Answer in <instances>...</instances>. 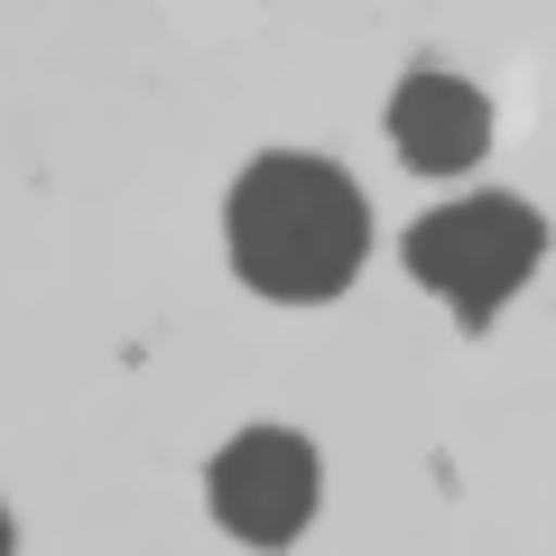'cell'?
Segmentation results:
<instances>
[{"instance_id": "6da1fadb", "label": "cell", "mask_w": 556, "mask_h": 556, "mask_svg": "<svg viewBox=\"0 0 556 556\" xmlns=\"http://www.w3.org/2000/svg\"><path fill=\"white\" fill-rule=\"evenodd\" d=\"M223 232H232V269L278 306L343 298L362 251H371L362 186L334 159H306V149H269V159L241 167L232 204H223Z\"/></svg>"}, {"instance_id": "7a4b0ae2", "label": "cell", "mask_w": 556, "mask_h": 556, "mask_svg": "<svg viewBox=\"0 0 556 556\" xmlns=\"http://www.w3.org/2000/svg\"><path fill=\"white\" fill-rule=\"evenodd\" d=\"M417 288H437L455 306L464 334H492V316L529 288V269L547 260V223H538L529 195H464V204H437L417 214L408 241H399Z\"/></svg>"}, {"instance_id": "3957f363", "label": "cell", "mask_w": 556, "mask_h": 556, "mask_svg": "<svg viewBox=\"0 0 556 556\" xmlns=\"http://www.w3.org/2000/svg\"><path fill=\"white\" fill-rule=\"evenodd\" d=\"M316 445L288 437V427H241L214 455L204 492H214V519L241 538V547H288V538L316 519Z\"/></svg>"}, {"instance_id": "277c9868", "label": "cell", "mask_w": 556, "mask_h": 556, "mask_svg": "<svg viewBox=\"0 0 556 556\" xmlns=\"http://www.w3.org/2000/svg\"><path fill=\"white\" fill-rule=\"evenodd\" d=\"M390 139L417 177H464L492 149V102L464 75H445V65H408L399 93H390Z\"/></svg>"}, {"instance_id": "5b68a950", "label": "cell", "mask_w": 556, "mask_h": 556, "mask_svg": "<svg viewBox=\"0 0 556 556\" xmlns=\"http://www.w3.org/2000/svg\"><path fill=\"white\" fill-rule=\"evenodd\" d=\"M0 556H10V510H0Z\"/></svg>"}]
</instances>
